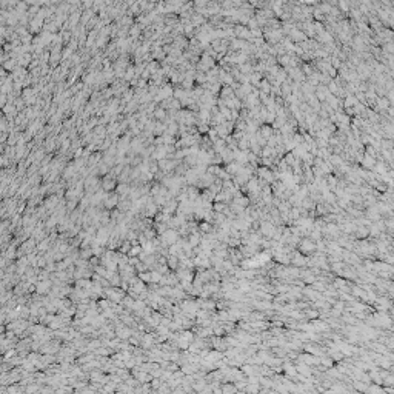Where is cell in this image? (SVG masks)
<instances>
[{"mask_svg": "<svg viewBox=\"0 0 394 394\" xmlns=\"http://www.w3.org/2000/svg\"><path fill=\"white\" fill-rule=\"evenodd\" d=\"M316 249V243L312 240H302V243H300V251L302 253H312Z\"/></svg>", "mask_w": 394, "mask_h": 394, "instance_id": "cell-1", "label": "cell"}, {"mask_svg": "<svg viewBox=\"0 0 394 394\" xmlns=\"http://www.w3.org/2000/svg\"><path fill=\"white\" fill-rule=\"evenodd\" d=\"M300 360L303 363H307V365H312V363H319V359H316L314 356H311V354H303L300 356Z\"/></svg>", "mask_w": 394, "mask_h": 394, "instance_id": "cell-2", "label": "cell"}, {"mask_svg": "<svg viewBox=\"0 0 394 394\" xmlns=\"http://www.w3.org/2000/svg\"><path fill=\"white\" fill-rule=\"evenodd\" d=\"M363 165L373 168V166H374V157H373V156H365V159H363Z\"/></svg>", "mask_w": 394, "mask_h": 394, "instance_id": "cell-3", "label": "cell"}, {"mask_svg": "<svg viewBox=\"0 0 394 394\" xmlns=\"http://www.w3.org/2000/svg\"><path fill=\"white\" fill-rule=\"evenodd\" d=\"M307 316H309V317H316V316H317V312H316V311H307Z\"/></svg>", "mask_w": 394, "mask_h": 394, "instance_id": "cell-4", "label": "cell"}, {"mask_svg": "<svg viewBox=\"0 0 394 394\" xmlns=\"http://www.w3.org/2000/svg\"><path fill=\"white\" fill-rule=\"evenodd\" d=\"M216 145H217V146H220V142H217ZM217 151H223V148H217Z\"/></svg>", "mask_w": 394, "mask_h": 394, "instance_id": "cell-5", "label": "cell"}]
</instances>
